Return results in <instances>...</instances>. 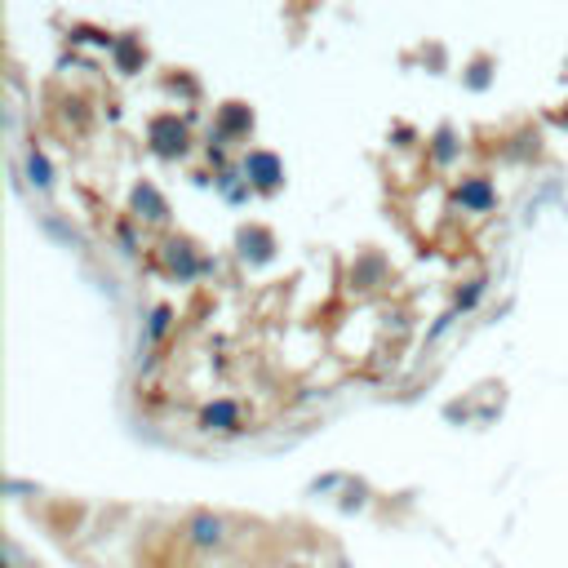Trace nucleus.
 <instances>
[]
</instances>
